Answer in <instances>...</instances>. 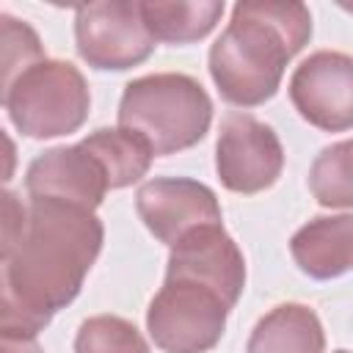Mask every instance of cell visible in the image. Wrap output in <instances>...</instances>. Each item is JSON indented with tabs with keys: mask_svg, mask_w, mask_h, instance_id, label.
Returning <instances> with one entry per match:
<instances>
[{
	"mask_svg": "<svg viewBox=\"0 0 353 353\" xmlns=\"http://www.w3.org/2000/svg\"><path fill=\"white\" fill-rule=\"evenodd\" d=\"M298 265L312 276H336L350 265V218H320L292 240Z\"/></svg>",
	"mask_w": 353,
	"mask_h": 353,
	"instance_id": "obj_12",
	"label": "cell"
},
{
	"mask_svg": "<svg viewBox=\"0 0 353 353\" xmlns=\"http://www.w3.org/2000/svg\"><path fill=\"white\" fill-rule=\"evenodd\" d=\"M0 353H41L33 336L25 334H0Z\"/></svg>",
	"mask_w": 353,
	"mask_h": 353,
	"instance_id": "obj_20",
	"label": "cell"
},
{
	"mask_svg": "<svg viewBox=\"0 0 353 353\" xmlns=\"http://www.w3.org/2000/svg\"><path fill=\"white\" fill-rule=\"evenodd\" d=\"M323 331L317 317L303 306L273 309L254 331L248 353H320Z\"/></svg>",
	"mask_w": 353,
	"mask_h": 353,
	"instance_id": "obj_13",
	"label": "cell"
},
{
	"mask_svg": "<svg viewBox=\"0 0 353 353\" xmlns=\"http://www.w3.org/2000/svg\"><path fill=\"white\" fill-rule=\"evenodd\" d=\"M312 33L301 3H240L232 22L210 52V69L221 94L237 105L268 99Z\"/></svg>",
	"mask_w": 353,
	"mask_h": 353,
	"instance_id": "obj_2",
	"label": "cell"
},
{
	"mask_svg": "<svg viewBox=\"0 0 353 353\" xmlns=\"http://www.w3.org/2000/svg\"><path fill=\"white\" fill-rule=\"evenodd\" d=\"M83 149L94 154V160L102 165L108 188H121L135 182L152 160L149 143L135 135L132 130H99L91 138L83 141Z\"/></svg>",
	"mask_w": 353,
	"mask_h": 353,
	"instance_id": "obj_14",
	"label": "cell"
},
{
	"mask_svg": "<svg viewBox=\"0 0 353 353\" xmlns=\"http://www.w3.org/2000/svg\"><path fill=\"white\" fill-rule=\"evenodd\" d=\"M221 14L223 3H141V17L154 41H196Z\"/></svg>",
	"mask_w": 353,
	"mask_h": 353,
	"instance_id": "obj_15",
	"label": "cell"
},
{
	"mask_svg": "<svg viewBox=\"0 0 353 353\" xmlns=\"http://www.w3.org/2000/svg\"><path fill=\"white\" fill-rule=\"evenodd\" d=\"M14 154H17V152H14L11 138L0 130V182L11 179V174H14V163H17V157H14Z\"/></svg>",
	"mask_w": 353,
	"mask_h": 353,
	"instance_id": "obj_21",
	"label": "cell"
},
{
	"mask_svg": "<svg viewBox=\"0 0 353 353\" xmlns=\"http://www.w3.org/2000/svg\"><path fill=\"white\" fill-rule=\"evenodd\" d=\"M281 171V146L270 127L248 113H229L221 124L218 174L226 188L254 193L268 188Z\"/></svg>",
	"mask_w": 353,
	"mask_h": 353,
	"instance_id": "obj_7",
	"label": "cell"
},
{
	"mask_svg": "<svg viewBox=\"0 0 353 353\" xmlns=\"http://www.w3.org/2000/svg\"><path fill=\"white\" fill-rule=\"evenodd\" d=\"M168 279L196 281L218 292L232 306L243 290L245 268L237 245L223 234V229L218 223H207L190 229L174 243L168 259Z\"/></svg>",
	"mask_w": 353,
	"mask_h": 353,
	"instance_id": "obj_8",
	"label": "cell"
},
{
	"mask_svg": "<svg viewBox=\"0 0 353 353\" xmlns=\"http://www.w3.org/2000/svg\"><path fill=\"white\" fill-rule=\"evenodd\" d=\"M229 303L185 279H165V287L149 306V331L168 353H199L218 342L223 334Z\"/></svg>",
	"mask_w": 353,
	"mask_h": 353,
	"instance_id": "obj_5",
	"label": "cell"
},
{
	"mask_svg": "<svg viewBox=\"0 0 353 353\" xmlns=\"http://www.w3.org/2000/svg\"><path fill=\"white\" fill-rule=\"evenodd\" d=\"M77 353H146L141 334L119 317H94L77 334Z\"/></svg>",
	"mask_w": 353,
	"mask_h": 353,
	"instance_id": "obj_17",
	"label": "cell"
},
{
	"mask_svg": "<svg viewBox=\"0 0 353 353\" xmlns=\"http://www.w3.org/2000/svg\"><path fill=\"white\" fill-rule=\"evenodd\" d=\"M28 190L33 201H58L91 212L102 201L108 179L94 154L80 143L41 154L28 171Z\"/></svg>",
	"mask_w": 353,
	"mask_h": 353,
	"instance_id": "obj_9",
	"label": "cell"
},
{
	"mask_svg": "<svg viewBox=\"0 0 353 353\" xmlns=\"http://www.w3.org/2000/svg\"><path fill=\"white\" fill-rule=\"evenodd\" d=\"M204 88L185 74H152L127 85L119 124L141 135L152 154H168L196 143L210 124Z\"/></svg>",
	"mask_w": 353,
	"mask_h": 353,
	"instance_id": "obj_3",
	"label": "cell"
},
{
	"mask_svg": "<svg viewBox=\"0 0 353 353\" xmlns=\"http://www.w3.org/2000/svg\"><path fill=\"white\" fill-rule=\"evenodd\" d=\"M292 102L303 119L325 130H345L350 124V61L336 52H317L298 66Z\"/></svg>",
	"mask_w": 353,
	"mask_h": 353,
	"instance_id": "obj_11",
	"label": "cell"
},
{
	"mask_svg": "<svg viewBox=\"0 0 353 353\" xmlns=\"http://www.w3.org/2000/svg\"><path fill=\"white\" fill-rule=\"evenodd\" d=\"M339 353H345V350H339Z\"/></svg>",
	"mask_w": 353,
	"mask_h": 353,
	"instance_id": "obj_22",
	"label": "cell"
},
{
	"mask_svg": "<svg viewBox=\"0 0 353 353\" xmlns=\"http://www.w3.org/2000/svg\"><path fill=\"white\" fill-rule=\"evenodd\" d=\"M350 146L325 149L312 171V190L323 204H350Z\"/></svg>",
	"mask_w": 353,
	"mask_h": 353,
	"instance_id": "obj_18",
	"label": "cell"
},
{
	"mask_svg": "<svg viewBox=\"0 0 353 353\" xmlns=\"http://www.w3.org/2000/svg\"><path fill=\"white\" fill-rule=\"evenodd\" d=\"M41 58L39 36L17 17L0 14V102H8L17 80Z\"/></svg>",
	"mask_w": 353,
	"mask_h": 353,
	"instance_id": "obj_16",
	"label": "cell"
},
{
	"mask_svg": "<svg viewBox=\"0 0 353 353\" xmlns=\"http://www.w3.org/2000/svg\"><path fill=\"white\" fill-rule=\"evenodd\" d=\"M77 47L97 69H127L152 52L154 39L141 3H91L77 11Z\"/></svg>",
	"mask_w": 353,
	"mask_h": 353,
	"instance_id": "obj_6",
	"label": "cell"
},
{
	"mask_svg": "<svg viewBox=\"0 0 353 353\" xmlns=\"http://www.w3.org/2000/svg\"><path fill=\"white\" fill-rule=\"evenodd\" d=\"M14 124L33 138H52L83 124L88 88L72 63L47 61L28 69L8 94Z\"/></svg>",
	"mask_w": 353,
	"mask_h": 353,
	"instance_id": "obj_4",
	"label": "cell"
},
{
	"mask_svg": "<svg viewBox=\"0 0 353 353\" xmlns=\"http://www.w3.org/2000/svg\"><path fill=\"white\" fill-rule=\"evenodd\" d=\"M138 212L154 237L168 245L196 226L221 221L212 190L190 179H154L143 185L138 193Z\"/></svg>",
	"mask_w": 353,
	"mask_h": 353,
	"instance_id": "obj_10",
	"label": "cell"
},
{
	"mask_svg": "<svg viewBox=\"0 0 353 353\" xmlns=\"http://www.w3.org/2000/svg\"><path fill=\"white\" fill-rule=\"evenodd\" d=\"M28 212L14 193L0 190V259H6L22 240Z\"/></svg>",
	"mask_w": 353,
	"mask_h": 353,
	"instance_id": "obj_19",
	"label": "cell"
},
{
	"mask_svg": "<svg viewBox=\"0 0 353 353\" xmlns=\"http://www.w3.org/2000/svg\"><path fill=\"white\" fill-rule=\"evenodd\" d=\"M102 243L99 221L80 207L33 201L19 245L0 259L17 303L44 328L55 309L69 303Z\"/></svg>",
	"mask_w": 353,
	"mask_h": 353,
	"instance_id": "obj_1",
	"label": "cell"
}]
</instances>
